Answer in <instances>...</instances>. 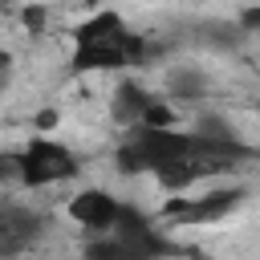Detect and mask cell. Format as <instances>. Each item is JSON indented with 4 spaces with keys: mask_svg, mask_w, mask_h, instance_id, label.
<instances>
[{
    "mask_svg": "<svg viewBox=\"0 0 260 260\" xmlns=\"http://www.w3.org/2000/svg\"><path fill=\"white\" fill-rule=\"evenodd\" d=\"M146 53L142 32L130 28V20L118 8H93L69 28V73H126Z\"/></svg>",
    "mask_w": 260,
    "mask_h": 260,
    "instance_id": "6da1fadb",
    "label": "cell"
},
{
    "mask_svg": "<svg viewBox=\"0 0 260 260\" xmlns=\"http://www.w3.org/2000/svg\"><path fill=\"white\" fill-rule=\"evenodd\" d=\"M12 167L20 175V187L45 191V187H61V183L77 179L81 175V154L69 142H61V138H53L45 130H32L28 142L16 150Z\"/></svg>",
    "mask_w": 260,
    "mask_h": 260,
    "instance_id": "7a4b0ae2",
    "label": "cell"
},
{
    "mask_svg": "<svg viewBox=\"0 0 260 260\" xmlns=\"http://www.w3.org/2000/svg\"><path fill=\"white\" fill-rule=\"evenodd\" d=\"M122 215H126V203L106 187H81L65 199V219L89 236H114Z\"/></svg>",
    "mask_w": 260,
    "mask_h": 260,
    "instance_id": "3957f363",
    "label": "cell"
},
{
    "mask_svg": "<svg viewBox=\"0 0 260 260\" xmlns=\"http://www.w3.org/2000/svg\"><path fill=\"white\" fill-rule=\"evenodd\" d=\"M240 203H244V191H232V187L228 191H203V195H175L162 207V215L183 223V228H199V223H215V219L232 215Z\"/></svg>",
    "mask_w": 260,
    "mask_h": 260,
    "instance_id": "277c9868",
    "label": "cell"
},
{
    "mask_svg": "<svg viewBox=\"0 0 260 260\" xmlns=\"http://www.w3.org/2000/svg\"><path fill=\"white\" fill-rule=\"evenodd\" d=\"M154 93H158V89L142 85L138 77H118V85H114V93H110V118H114L122 130L138 126V122L146 118V110H150Z\"/></svg>",
    "mask_w": 260,
    "mask_h": 260,
    "instance_id": "5b68a950",
    "label": "cell"
},
{
    "mask_svg": "<svg viewBox=\"0 0 260 260\" xmlns=\"http://www.w3.org/2000/svg\"><path fill=\"white\" fill-rule=\"evenodd\" d=\"M207 89H211V81H207V73L199 65H171L162 73V93L175 106H195V102L207 98Z\"/></svg>",
    "mask_w": 260,
    "mask_h": 260,
    "instance_id": "8992f818",
    "label": "cell"
},
{
    "mask_svg": "<svg viewBox=\"0 0 260 260\" xmlns=\"http://www.w3.org/2000/svg\"><path fill=\"white\" fill-rule=\"evenodd\" d=\"M20 20H24V28H28L32 37H41L45 24H49V8H45V0H28L24 12H20Z\"/></svg>",
    "mask_w": 260,
    "mask_h": 260,
    "instance_id": "52a82bcc",
    "label": "cell"
},
{
    "mask_svg": "<svg viewBox=\"0 0 260 260\" xmlns=\"http://www.w3.org/2000/svg\"><path fill=\"white\" fill-rule=\"evenodd\" d=\"M240 24H244L248 32H260V4H252V8H244V12H240Z\"/></svg>",
    "mask_w": 260,
    "mask_h": 260,
    "instance_id": "ba28073f",
    "label": "cell"
},
{
    "mask_svg": "<svg viewBox=\"0 0 260 260\" xmlns=\"http://www.w3.org/2000/svg\"><path fill=\"white\" fill-rule=\"evenodd\" d=\"M252 118H256V130H260V98H256V106H252Z\"/></svg>",
    "mask_w": 260,
    "mask_h": 260,
    "instance_id": "9c48e42d",
    "label": "cell"
}]
</instances>
